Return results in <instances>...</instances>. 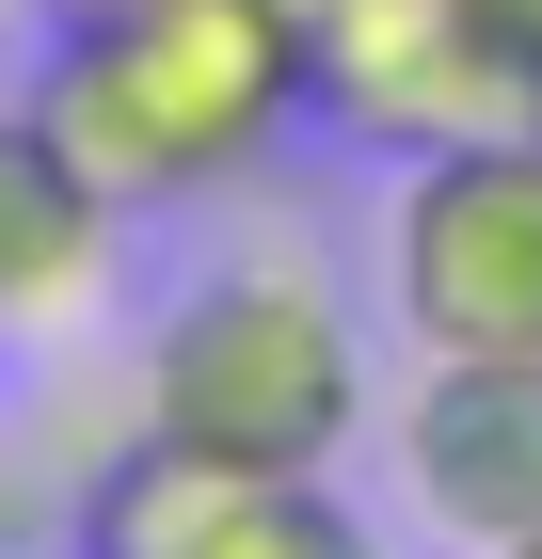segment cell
Returning <instances> with one entry per match:
<instances>
[{"label": "cell", "instance_id": "obj_1", "mask_svg": "<svg viewBox=\"0 0 542 559\" xmlns=\"http://www.w3.org/2000/svg\"><path fill=\"white\" fill-rule=\"evenodd\" d=\"M33 112L64 129V160L128 224L192 209V192H240L303 129V0H128V16H64Z\"/></svg>", "mask_w": 542, "mask_h": 559}, {"label": "cell", "instance_id": "obj_2", "mask_svg": "<svg viewBox=\"0 0 542 559\" xmlns=\"http://www.w3.org/2000/svg\"><path fill=\"white\" fill-rule=\"evenodd\" d=\"M128 431H160L192 464H255V479H335V448L368 431V352L351 304L303 257H224L144 320V384Z\"/></svg>", "mask_w": 542, "mask_h": 559}, {"label": "cell", "instance_id": "obj_3", "mask_svg": "<svg viewBox=\"0 0 542 559\" xmlns=\"http://www.w3.org/2000/svg\"><path fill=\"white\" fill-rule=\"evenodd\" d=\"M383 304L415 352H542V129H479L399 160Z\"/></svg>", "mask_w": 542, "mask_h": 559}, {"label": "cell", "instance_id": "obj_4", "mask_svg": "<svg viewBox=\"0 0 542 559\" xmlns=\"http://www.w3.org/2000/svg\"><path fill=\"white\" fill-rule=\"evenodd\" d=\"M303 112L383 160H431L479 129H542V81L495 33V0H303Z\"/></svg>", "mask_w": 542, "mask_h": 559}, {"label": "cell", "instance_id": "obj_5", "mask_svg": "<svg viewBox=\"0 0 542 559\" xmlns=\"http://www.w3.org/2000/svg\"><path fill=\"white\" fill-rule=\"evenodd\" d=\"M415 527H447L462 559H495L542 527V352H415V384L383 416Z\"/></svg>", "mask_w": 542, "mask_h": 559}, {"label": "cell", "instance_id": "obj_6", "mask_svg": "<svg viewBox=\"0 0 542 559\" xmlns=\"http://www.w3.org/2000/svg\"><path fill=\"white\" fill-rule=\"evenodd\" d=\"M81 559H383V544L335 512V479H255L128 431L81 496Z\"/></svg>", "mask_w": 542, "mask_h": 559}, {"label": "cell", "instance_id": "obj_7", "mask_svg": "<svg viewBox=\"0 0 542 559\" xmlns=\"http://www.w3.org/2000/svg\"><path fill=\"white\" fill-rule=\"evenodd\" d=\"M112 257H128V209L64 160V129H48L33 96H16V112H0V336H16V352L96 336Z\"/></svg>", "mask_w": 542, "mask_h": 559}, {"label": "cell", "instance_id": "obj_8", "mask_svg": "<svg viewBox=\"0 0 542 559\" xmlns=\"http://www.w3.org/2000/svg\"><path fill=\"white\" fill-rule=\"evenodd\" d=\"M495 33L527 48V81H542V0H495Z\"/></svg>", "mask_w": 542, "mask_h": 559}, {"label": "cell", "instance_id": "obj_9", "mask_svg": "<svg viewBox=\"0 0 542 559\" xmlns=\"http://www.w3.org/2000/svg\"><path fill=\"white\" fill-rule=\"evenodd\" d=\"M33 16H48V33H64V16H128V0H33Z\"/></svg>", "mask_w": 542, "mask_h": 559}, {"label": "cell", "instance_id": "obj_10", "mask_svg": "<svg viewBox=\"0 0 542 559\" xmlns=\"http://www.w3.org/2000/svg\"><path fill=\"white\" fill-rule=\"evenodd\" d=\"M495 559H542V527H527V544H495Z\"/></svg>", "mask_w": 542, "mask_h": 559}]
</instances>
